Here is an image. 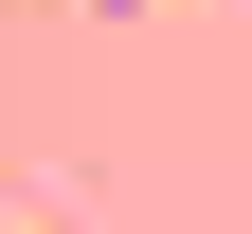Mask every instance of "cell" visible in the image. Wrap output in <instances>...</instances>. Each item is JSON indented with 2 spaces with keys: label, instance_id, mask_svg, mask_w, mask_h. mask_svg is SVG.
Listing matches in <instances>:
<instances>
[{
  "label": "cell",
  "instance_id": "cell-1",
  "mask_svg": "<svg viewBox=\"0 0 252 234\" xmlns=\"http://www.w3.org/2000/svg\"><path fill=\"white\" fill-rule=\"evenodd\" d=\"M108 18H162V0H108Z\"/></svg>",
  "mask_w": 252,
  "mask_h": 234
}]
</instances>
